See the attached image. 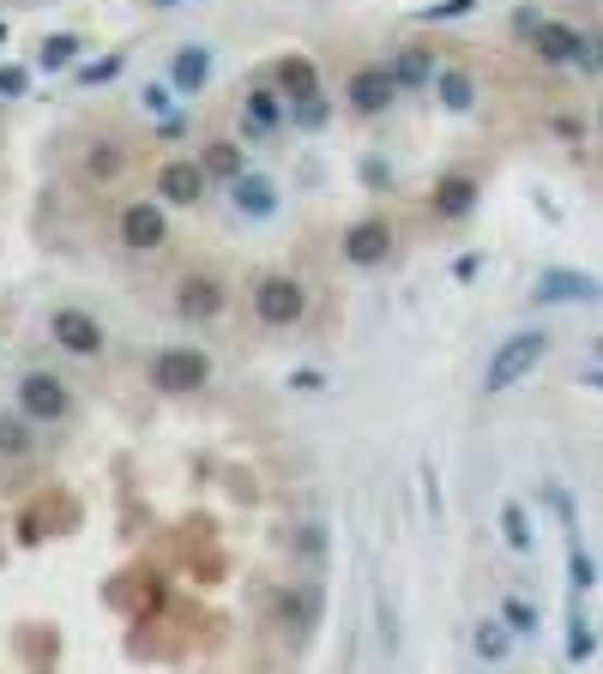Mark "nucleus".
Segmentation results:
<instances>
[{
	"label": "nucleus",
	"mask_w": 603,
	"mask_h": 674,
	"mask_svg": "<svg viewBox=\"0 0 603 674\" xmlns=\"http://www.w3.org/2000/svg\"><path fill=\"white\" fill-rule=\"evenodd\" d=\"M211 78V54L199 49V42H187L182 54H175V91H199Z\"/></svg>",
	"instance_id": "nucleus-19"
},
{
	"label": "nucleus",
	"mask_w": 603,
	"mask_h": 674,
	"mask_svg": "<svg viewBox=\"0 0 603 674\" xmlns=\"http://www.w3.org/2000/svg\"><path fill=\"white\" fill-rule=\"evenodd\" d=\"M465 13H477V0H441V7H429L422 18H465Z\"/></svg>",
	"instance_id": "nucleus-31"
},
{
	"label": "nucleus",
	"mask_w": 603,
	"mask_h": 674,
	"mask_svg": "<svg viewBox=\"0 0 603 674\" xmlns=\"http://www.w3.org/2000/svg\"><path fill=\"white\" fill-rule=\"evenodd\" d=\"M278 91H284V103H308V97H320V66L302 61V54H290V61L278 66Z\"/></svg>",
	"instance_id": "nucleus-13"
},
{
	"label": "nucleus",
	"mask_w": 603,
	"mask_h": 674,
	"mask_svg": "<svg viewBox=\"0 0 603 674\" xmlns=\"http://www.w3.org/2000/svg\"><path fill=\"white\" fill-rule=\"evenodd\" d=\"M139 103L151 109V115H170V91H163V85H145V91H139Z\"/></svg>",
	"instance_id": "nucleus-32"
},
{
	"label": "nucleus",
	"mask_w": 603,
	"mask_h": 674,
	"mask_svg": "<svg viewBox=\"0 0 603 674\" xmlns=\"http://www.w3.org/2000/svg\"><path fill=\"white\" fill-rule=\"evenodd\" d=\"M121 73V54H109V61H91V66H85V85H109V78H115Z\"/></svg>",
	"instance_id": "nucleus-29"
},
{
	"label": "nucleus",
	"mask_w": 603,
	"mask_h": 674,
	"mask_svg": "<svg viewBox=\"0 0 603 674\" xmlns=\"http://www.w3.org/2000/svg\"><path fill=\"white\" fill-rule=\"evenodd\" d=\"M501 531H507V548H519V554L538 542V536H531V519H525V506H513V500L501 506Z\"/></svg>",
	"instance_id": "nucleus-22"
},
{
	"label": "nucleus",
	"mask_w": 603,
	"mask_h": 674,
	"mask_svg": "<svg viewBox=\"0 0 603 674\" xmlns=\"http://www.w3.org/2000/svg\"><path fill=\"white\" fill-rule=\"evenodd\" d=\"M525 30H531V42H538L543 61H574V54H579V30L555 25V18H543V25H525Z\"/></svg>",
	"instance_id": "nucleus-15"
},
{
	"label": "nucleus",
	"mask_w": 603,
	"mask_h": 674,
	"mask_svg": "<svg viewBox=\"0 0 603 674\" xmlns=\"http://www.w3.org/2000/svg\"><path fill=\"white\" fill-rule=\"evenodd\" d=\"M471 205H477V182H471V175H446V182L434 187V211H441V217H465Z\"/></svg>",
	"instance_id": "nucleus-16"
},
{
	"label": "nucleus",
	"mask_w": 603,
	"mask_h": 674,
	"mask_svg": "<svg viewBox=\"0 0 603 674\" xmlns=\"http://www.w3.org/2000/svg\"><path fill=\"white\" fill-rule=\"evenodd\" d=\"M586 386H598V391H603V367H586Z\"/></svg>",
	"instance_id": "nucleus-35"
},
{
	"label": "nucleus",
	"mask_w": 603,
	"mask_h": 674,
	"mask_svg": "<svg viewBox=\"0 0 603 674\" xmlns=\"http://www.w3.org/2000/svg\"><path fill=\"white\" fill-rule=\"evenodd\" d=\"M206 379H211L206 350H187V344H175V350H163L151 362V386L158 391H206Z\"/></svg>",
	"instance_id": "nucleus-2"
},
{
	"label": "nucleus",
	"mask_w": 603,
	"mask_h": 674,
	"mask_svg": "<svg viewBox=\"0 0 603 674\" xmlns=\"http://www.w3.org/2000/svg\"><path fill=\"white\" fill-rule=\"evenodd\" d=\"M350 265H381L386 253H393V223L386 217H362V223H350L344 229V247H339Z\"/></svg>",
	"instance_id": "nucleus-5"
},
{
	"label": "nucleus",
	"mask_w": 603,
	"mask_h": 674,
	"mask_svg": "<svg viewBox=\"0 0 603 674\" xmlns=\"http://www.w3.org/2000/svg\"><path fill=\"white\" fill-rule=\"evenodd\" d=\"M66 403H73V398H66V386L54 374H25V379H19V410H25L30 422H61Z\"/></svg>",
	"instance_id": "nucleus-6"
},
{
	"label": "nucleus",
	"mask_w": 603,
	"mask_h": 674,
	"mask_svg": "<svg viewBox=\"0 0 603 674\" xmlns=\"http://www.w3.org/2000/svg\"><path fill=\"white\" fill-rule=\"evenodd\" d=\"M344 103L362 109V115H381V109L398 103V78L386 66H356L350 85H344Z\"/></svg>",
	"instance_id": "nucleus-4"
},
{
	"label": "nucleus",
	"mask_w": 603,
	"mask_h": 674,
	"mask_svg": "<svg viewBox=\"0 0 603 674\" xmlns=\"http://www.w3.org/2000/svg\"><path fill=\"white\" fill-rule=\"evenodd\" d=\"M0 97H25V73L19 66H0Z\"/></svg>",
	"instance_id": "nucleus-33"
},
{
	"label": "nucleus",
	"mask_w": 603,
	"mask_h": 674,
	"mask_svg": "<svg viewBox=\"0 0 603 674\" xmlns=\"http://www.w3.org/2000/svg\"><path fill=\"white\" fill-rule=\"evenodd\" d=\"M115 163H121V157H115V145H97V157H91V168H97V175H115Z\"/></svg>",
	"instance_id": "nucleus-34"
},
{
	"label": "nucleus",
	"mask_w": 603,
	"mask_h": 674,
	"mask_svg": "<svg viewBox=\"0 0 603 674\" xmlns=\"http://www.w3.org/2000/svg\"><path fill=\"white\" fill-rule=\"evenodd\" d=\"M278 121H284V97H278V91H248V103H242V133L266 139Z\"/></svg>",
	"instance_id": "nucleus-14"
},
{
	"label": "nucleus",
	"mask_w": 603,
	"mask_h": 674,
	"mask_svg": "<svg viewBox=\"0 0 603 674\" xmlns=\"http://www.w3.org/2000/svg\"><path fill=\"white\" fill-rule=\"evenodd\" d=\"M434 97H441V109H471L477 103V85H471V73H459V66H446L441 78H434Z\"/></svg>",
	"instance_id": "nucleus-17"
},
{
	"label": "nucleus",
	"mask_w": 603,
	"mask_h": 674,
	"mask_svg": "<svg viewBox=\"0 0 603 674\" xmlns=\"http://www.w3.org/2000/svg\"><path fill=\"white\" fill-rule=\"evenodd\" d=\"M254 313H260V325H296L302 313H308V289H302L296 277H260Z\"/></svg>",
	"instance_id": "nucleus-3"
},
{
	"label": "nucleus",
	"mask_w": 603,
	"mask_h": 674,
	"mask_svg": "<svg viewBox=\"0 0 603 674\" xmlns=\"http://www.w3.org/2000/svg\"><path fill=\"white\" fill-rule=\"evenodd\" d=\"M206 175H223V182H236L242 175V145H230V139H218V145H206Z\"/></svg>",
	"instance_id": "nucleus-21"
},
{
	"label": "nucleus",
	"mask_w": 603,
	"mask_h": 674,
	"mask_svg": "<svg viewBox=\"0 0 603 674\" xmlns=\"http://www.w3.org/2000/svg\"><path fill=\"white\" fill-rule=\"evenodd\" d=\"M230 205H236L242 217H272V211H278V187L266 182V175H236V182H230Z\"/></svg>",
	"instance_id": "nucleus-12"
},
{
	"label": "nucleus",
	"mask_w": 603,
	"mask_h": 674,
	"mask_svg": "<svg viewBox=\"0 0 603 674\" xmlns=\"http://www.w3.org/2000/svg\"><path fill=\"white\" fill-rule=\"evenodd\" d=\"M73 54H79V37H49V42H42V66H49V73L73 66Z\"/></svg>",
	"instance_id": "nucleus-25"
},
{
	"label": "nucleus",
	"mask_w": 603,
	"mask_h": 674,
	"mask_svg": "<svg viewBox=\"0 0 603 674\" xmlns=\"http://www.w3.org/2000/svg\"><path fill=\"white\" fill-rule=\"evenodd\" d=\"M603 289L591 284L586 272H562V265H550V272L538 277V301H598Z\"/></svg>",
	"instance_id": "nucleus-11"
},
{
	"label": "nucleus",
	"mask_w": 603,
	"mask_h": 674,
	"mask_svg": "<svg viewBox=\"0 0 603 674\" xmlns=\"http://www.w3.org/2000/svg\"><path fill=\"white\" fill-rule=\"evenodd\" d=\"M0 452H30V428H25V422H0Z\"/></svg>",
	"instance_id": "nucleus-27"
},
{
	"label": "nucleus",
	"mask_w": 603,
	"mask_h": 674,
	"mask_svg": "<svg viewBox=\"0 0 603 674\" xmlns=\"http://www.w3.org/2000/svg\"><path fill=\"white\" fill-rule=\"evenodd\" d=\"M386 73L398 78V91H410V85H422V78H429V54H422V49H405L393 66H386Z\"/></svg>",
	"instance_id": "nucleus-23"
},
{
	"label": "nucleus",
	"mask_w": 603,
	"mask_h": 674,
	"mask_svg": "<svg viewBox=\"0 0 603 674\" xmlns=\"http://www.w3.org/2000/svg\"><path fill=\"white\" fill-rule=\"evenodd\" d=\"M175 313H182V320H218L223 313V284L218 277H187L182 296H175Z\"/></svg>",
	"instance_id": "nucleus-10"
},
{
	"label": "nucleus",
	"mask_w": 603,
	"mask_h": 674,
	"mask_svg": "<svg viewBox=\"0 0 603 674\" xmlns=\"http://www.w3.org/2000/svg\"><path fill=\"white\" fill-rule=\"evenodd\" d=\"M567 578H574V597H586L591 584H598V560H591L586 542L574 536V519H567Z\"/></svg>",
	"instance_id": "nucleus-18"
},
{
	"label": "nucleus",
	"mask_w": 603,
	"mask_h": 674,
	"mask_svg": "<svg viewBox=\"0 0 603 674\" xmlns=\"http://www.w3.org/2000/svg\"><path fill=\"white\" fill-rule=\"evenodd\" d=\"M501 614H507V626H513V633H538V609H531V602L507 597V602H501Z\"/></svg>",
	"instance_id": "nucleus-26"
},
{
	"label": "nucleus",
	"mask_w": 603,
	"mask_h": 674,
	"mask_svg": "<svg viewBox=\"0 0 603 674\" xmlns=\"http://www.w3.org/2000/svg\"><path fill=\"white\" fill-rule=\"evenodd\" d=\"M163 235H170V223H163V211L151 205V199H139V205L121 211V247H133V253H158Z\"/></svg>",
	"instance_id": "nucleus-7"
},
{
	"label": "nucleus",
	"mask_w": 603,
	"mask_h": 674,
	"mask_svg": "<svg viewBox=\"0 0 603 674\" xmlns=\"http://www.w3.org/2000/svg\"><path fill=\"white\" fill-rule=\"evenodd\" d=\"M574 66H586V73H603V37H579Z\"/></svg>",
	"instance_id": "nucleus-28"
},
{
	"label": "nucleus",
	"mask_w": 603,
	"mask_h": 674,
	"mask_svg": "<svg viewBox=\"0 0 603 674\" xmlns=\"http://www.w3.org/2000/svg\"><path fill=\"white\" fill-rule=\"evenodd\" d=\"M591 650H598V633H591L586 609L574 602V609H567V657H574V662H586Z\"/></svg>",
	"instance_id": "nucleus-20"
},
{
	"label": "nucleus",
	"mask_w": 603,
	"mask_h": 674,
	"mask_svg": "<svg viewBox=\"0 0 603 674\" xmlns=\"http://www.w3.org/2000/svg\"><path fill=\"white\" fill-rule=\"evenodd\" d=\"M158 199H170V205H199V199H206V168L187 163V157L163 163L158 168Z\"/></svg>",
	"instance_id": "nucleus-8"
},
{
	"label": "nucleus",
	"mask_w": 603,
	"mask_h": 674,
	"mask_svg": "<svg viewBox=\"0 0 603 674\" xmlns=\"http://www.w3.org/2000/svg\"><path fill=\"white\" fill-rule=\"evenodd\" d=\"M543 355H550V332H513L507 344L495 350V362H489L483 386L489 391H513L525 374H531V367L543 362Z\"/></svg>",
	"instance_id": "nucleus-1"
},
{
	"label": "nucleus",
	"mask_w": 603,
	"mask_h": 674,
	"mask_svg": "<svg viewBox=\"0 0 603 674\" xmlns=\"http://www.w3.org/2000/svg\"><path fill=\"white\" fill-rule=\"evenodd\" d=\"M477 657H507V626H501V621H483V626H477Z\"/></svg>",
	"instance_id": "nucleus-24"
},
{
	"label": "nucleus",
	"mask_w": 603,
	"mask_h": 674,
	"mask_svg": "<svg viewBox=\"0 0 603 674\" xmlns=\"http://www.w3.org/2000/svg\"><path fill=\"white\" fill-rule=\"evenodd\" d=\"M54 344L73 350V355H97L103 350V325H97L91 313H79V308H61L54 313Z\"/></svg>",
	"instance_id": "nucleus-9"
},
{
	"label": "nucleus",
	"mask_w": 603,
	"mask_h": 674,
	"mask_svg": "<svg viewBox=\"0 0 603 674\" xmlns=\"http://www.w3.org/2000/svg\"><path fill=\"white\" fill-rule=\"evenodd\" d=\"M302 127H327V97H308V103H296Z\"/></svg>",
	"instance_id": "nucleus-30"
},
{
	"label": "nucleus",
	"mask_w": 603,
	"mask_h": 674,
	"mask_svg": "<svg viewBox=\"0 0 603 674\" xmlns=\"http://www.w3.org/2000/svg\"><path fill=\"white\" fill-rule=\"evenodd\" d=\"M151 7H175V0H151Z\"/></svg>",
	"instance_id": "nucleus-36"
}]
</instances>
